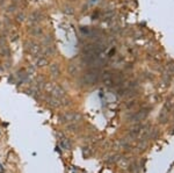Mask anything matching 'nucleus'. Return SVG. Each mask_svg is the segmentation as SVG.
<instances>
[{"label": "nucleus", "mask_w": 174, "mask_h": 173, "mask_svg": "<svg viewBox=\"0 0 174 173\" xmlns=\"http://www.w3.org/2000/svg\"><path fill=\"white\" fill-rule=\"evenodd\" d=\"M15 8H16V4H15V2H13V5L8 6V9H7V13H13V12H15Z\"/></svg>", "instance_id": "nucleus-7"}, {"label": "nucleus", "mask_w": 174, "mask_h": 173, "mask_svg": "<svg viewBox=\"0 0 174 173\" xmlns=\"http://www.w3.org/2000/svg\"><path fill=\"white\" fill-rule=\"evenodd\" d=\"M50 72H51V74H53V76H56V74H58V72H59V67H58L57 64H51L50 65Z\"/></svg>", "instance_id": "nucleus-3"}, {"label": "nucleus", "mask_w": 174, "mask_h": 173, "mask_svg": "<svg viewBox=\"0 0 174 173\" xmlns=\"http://www.w3.org/2000/svg\"><path fill=\"white\" fill-rule=\"evenodd\" d=\"M0 26H1V23H0Z\"/></svg>", "instance_id": "nucleus-8"}, {"label": "nucleus", "mask_w": 174, "mask_h": 173, "mask_svg": "<svg viewBox=\"0 0 174 173\" xmlns=\"http://www.w3.org/2000/svg\"><path fill=\"white\" fill-rule=\"evenodd\" d=\"M78 120H80V115L77 113H65L62 115V121L66 123H76Z\"/></svg>", "instance_id": "nucleus-1"}, {"label": "nucleus", "mask_w": 174, "mask_h": 173, "mask_svg": "<svg viewBox=\"0 0 174 173\" xmlns=\"http://www.w3.org/2000/svg\"><path fill=\"white\" fill-rule=\"evenodd\" d=\"M30 33H32V35H39V34H42V29H39L37 27H34V28L30 29Z\"/></svg>", "instance_id": "nucleus-5"}, {"label": "nucleus", "mask_w": 174, "mask_h": 173, "mask_svg": "<svg viewBox=\"0 0 174 173\" xmlns=\"http://www.w3.org/2000/svg\"><path fill=\"white\" fill-rule=\"evenodd\" d=\"M25 20H26V15H25V13H20L16 15V21H18V22H23Z\"/></svg>", "instance_id": "nucleus-6"}, {"label": "nucleus", "mask_w": 174, "mask_h": 173, "mask_svg": "<svg viewBox=\"0 0 174 173\" xmlns=\"http://www.w3.org/2000/svg\"><path fill=\"white\" fill-rule=\"evenodd\" d=\"M59 142H60V145L63 147L64 150H67L70 148V144H69V142H67V140L65 137H62V140H59Z\"/></svg>", "instance_id": "nucleus-4"}, {"label": "nucleus", "mask_w": 174, "mask_h": 173, "mask_svg": "<svg viewBox=\"0 0 174 173\" xmlns=\"http://www.w3.org/2000/svg\"><path fill=\"white\" fill-rule=\"evenodd\" d=\"M41 16H42V14L39 13V12H34L32 13V15L29 16V21L32 22V23H36V22H39L41 20Z\"/></svg>", "instance_id": "nucleus-2"}]
</instances>
